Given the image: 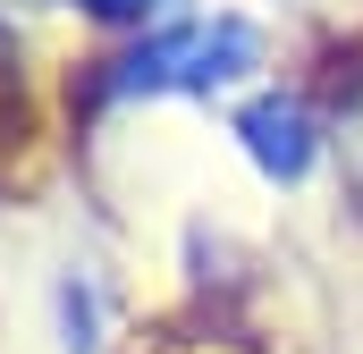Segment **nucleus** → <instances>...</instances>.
<instances>
[{
  "label": "nucleus",
  "instance_id": "f03ea898",
  "mask_svg": "<svg viewBox=\"0 0 363 354\" xmlns=\"http://www.w3.org/2000/svg\"><path fill=\"white\" fill-rule=\"evenodd\" d=\"M237 144L271 185H313V169L330 161V110L313 93H254L237 110Z\"/></svg>",
  "mask_w": 363,
  "mask_h": 354
},
{
  "label": "nucleus",
  "instance_id": "f257e3e1",
  "mask_svg": "<svg viewBox=\"0 0 363 354\" xmlns=\"http://www.w3.org/2000/svg\"><path fill=\"white\" fill-rule=\"evenodd\" d=\"M271 68V34L245 8H169L144 34H118V51L101 59L93 101L127 110V101H228V93L262 85Z\"/></svg>",
  "mask_w": 363,
  "mask_h": 354
},
{
  "label": "nucleus",
  "instance_id": "7ed1b4c3",
  "mask_svg": "<svg viewBox=\"0 0 363 354\" xmlns=\"http://www.w3.org/2000/svg\"><path fill=\"white\" fill-rule=\"evenodd\" d=\"M330 169H338V185L363 202V76L338 93V110H330Z\"/></svg>",
  "mask_w": 363,
  "mask_h": 354
},
{
  "label": "nucleus",
  "instance_id": "20e7f679",
  "mask_svg": "<svg viewBox=\"0 0 363 354\" xmlns=\"http://www.w3.org/2000/svg\"><path fill=\"white\" fill-rule=\"evenodd\" d=\"M60 8H77V17L101 25V34H144V25H161L169 8H186V0H60Z\"/></svg>",
  "mask_w": 363,
  "mask_h": 354
}]
</instances>
